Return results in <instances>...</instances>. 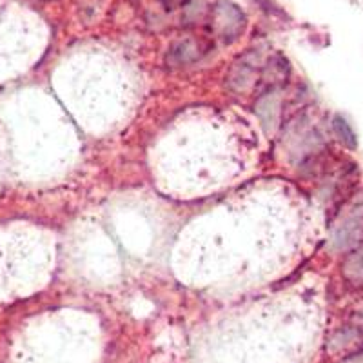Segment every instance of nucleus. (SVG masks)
<instances>
[{
  "mask_svg": "<svg viewBox=\"0 0 363 363\" xmlns=\"http://www.w3.org/2000/svg\"><path fill=\"white\" fill-rule=\"evenodd\" d=\"M213 26L225 40H235L244 29V15L231 4H220L215 11Z\"/></svg>",
  "mask_w": 363,
  "mask_h": 363,
  "instance_id": "nucleus-2",
  "label": "nucleus"
},
{
  "mask_svg": "<svg viewBox=\"0 0 363 363\" xmlns=\"http://www.w3.org/2000/svg\"><path fill=\"white\" fill-rule=\"evenodd\" d=\"M343 272L347 280H351L352 284H363V251L354 252L347 258Z\"/></svg>",
  "mask_w": 363,
  "mask_h": 363,
  "instance_id": "nucleus-5",
  "label": "nucleus"
},
{
  "mask_svg": "<svg viewBox=\"0 0 363 363\" xmlns=\"http://www.w3.org/2000/svg\"><path fill=\"white\" fill-rule=\"evenodd\" d=\"M206 53V48H203L200 42L196 40H184L174 44L173 48L167 53V64L171 67H182L194 64L196 60L202 58V55Z\"/></svg>",
  "mask_w": 363,
  "mask_h": 363,
  "instance_id": "nucleus-3",
  "label": "nucleus"
},
{
  "mask_svg": "<svg viewBox=\"0 0 363 363\" xmlns=\"http://www.w3.org/2000/svg\"><path fill=\"white\" fill-rule=\"evenodd\" d=\"M333 129H335L336 136H338L340 140H342L347 147H351V149L356 147L358 140H356L354 131H352L351 125L347 124L342 116H335V120H333Z\"/></svg>",
  "mask_w": 363,
  "mask_h": 363,
  "instance_id": "nucleus-6",
  "label": "nucleus"
},
{
  "mask_svg": "<svg viewBox=\"0 0 363 363\" xmlns=\"http://www.w3.org/2000/svg\"><path fill=\"white\" fill-rule=\"evenodd\" d=\"M262 69L264 62L258 55H245L233 66L227 77V84L236 93H247L252 89H260Z\"/></svg>",
  "mask_w": 363,
  "mask_h": 363,
  "instance_id": "nucleus-1",
  "label": "nucleus"
},
{
  "mask_svg": "<svg viewBox=\"0 0 363 363\" xmlns=\"http://www.w3.org/2000/svg\"><path fill=\"white\" fill-rule=\"evenodd\" d=\"M359 342H362V335L354 329H345L340 330L333 336L330 340V351L333 352H347V349H356L359 347Z\"/></svg>",
  "mask_w": 363,
  "mask_h": 363,
  "instance_id": "nucleus-4",
  "label": "nucleus"
}]
</instances>
